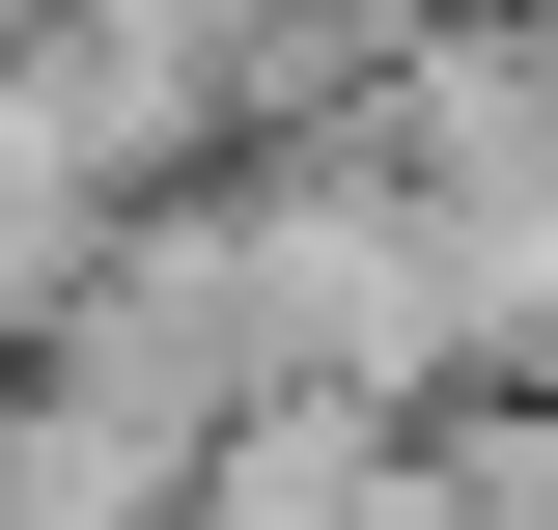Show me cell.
Listing matches in <instances>:
<instances>
[{
  "mask_svg": "<svg viewBox=\"0 0 558 530\" xmlns=\"http://www.w3.org/2000/svg\"><path fill=\"white\" fill-rule=\"evenodd\" d=\"M531 392H558V363H531Z\"/></svg>",
  "mask_w": 558,
  "mask_h": 530,
  "instance_id": "obj_6",
  "label": "cell"
},
{
  "mask_svg": "<svg viewBox=\"0 0 558 530\" xmlns=\"http://www.w3.org/2000/svg\"><path fill=\"white\" fill-rule=\"evenodd\" d=\"M363 530H475V503H447V474H418V447H391V503H363Z\"/></svg>",
  "mask_w": 558,
  "mask_h": 530,
  "instance_id": "obj_4",
  "label": "cell"
},
{
  "mask_svg": "<svg viewBox=\"0 0 558 530\" xmlns=\"http://www.w3.org/2000/svg\"><path fill=\"white\" fill-rule=\"evenodd\" d=\"M28 28H57V0H0V57H28Z\"/></svg>",
  "mask_w": 558,
  "mask_h": 530,
  "instance_id": "obj_5",
  "label": "cell"
},
{
  "mask_svg": "<svg viewBox=\"0 0 558 530\" xmlns=\"http://www.w3.org/2000/svg\"><path fill=\"white\" fill-rule=\"evenodd\" d=\"M168 419H112V392H57V363H0V530H168Z\"/></svg>",
  "mask_w": 558,
  "mask_h": 530,
  "instance_id": "obj_3",
  "label": "cell"
},
{
  "mask_svg": "<svg viewBox=\"0 0 558 530\" xmlns=\"http://www.w3.org/2000/svg\"><path fill=\"white\" fill-rule=\"evenodd\" d=\"M223 252H252V392H336V419H447L475 392V279H447V224L336 112L223 168Z\"/></svg>",
  "mask_w": 558,
  "mask_h": 530,
  "instance_id": "obj_1",
  "label": "cell"
},
{
  "mask_svg": "<svg viewBox=\"0 0 558 530\" xmlns=\"http://www.w3.org/2000/svg\"><path fill=\"white\" fill-rule=\"evenodd\" d=\"M391 447H418V419L252 392V419H196V474H168V530H363V503H391Z\"/></svg>",
  "mask_w": 558,
  "mask_h": 530,
  "instance_id": "obj_2",
  "label": "cell"
}]
</instances>
